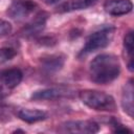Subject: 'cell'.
Segmentation results:
<instances>
[{"instance_id": "6da1fadb", "label": "cell", "mask_w": 134, "mask_h": 134, "mask_svg": "<svg viewBox=\"0 0 134 134\" xmlns=\"http://www.w3.org/2000/svg\"><path fill=\"white\" fill-rule=\"evenodd\" d=\"M120 73V63L116 55L112 53H100L90 63V80L95 84L107 85L118 77Z\"/></svg>"}, {"instance_id": "7a4b0ae2", "label": "cell", "mask_w": 134, "mask_h": 134, "mask_svg": "<svg viewBox=\"0 0 134 134\" xmlns=\"http://www.w3.org/2000/svg\"><path fill=\"white\" fill-rule=\"evenodd\" d=\"M114 32H115V28L111 25L104 26L98 30L92 32L87 38L84 47L81 49V51L77 54V58L82 60L87 55H89L90 53L95 52L97 50H102L107 46H109V44L113 40Z\"/></svg>"}, {"instance_id": "3957f363", "label": "cell", "mask_w": 134, "mask_h": 134, "mask_svg": "<svg viewBox=\"0 0 134 134\" xmlns=\"http://www.w3.org/2000/svg\"><path fill=\"white\" fill-rule=\"evenodd\" d=\"M79 96L82 103L90 109L105 112H114L116 110L114 97L104 91L85 89L80 91Z\"/></svg>"}, {"instance_id": "277c9868", "label": "cell", "mask_w": 134, "mask_h": 134, "mask_svg": "<svg viewBox=\"0 0 134 134\" xmlns=\"http://www.w3.org/2000/svg\"><path fill=\"white\" fill-rule=\"evenodd\" d=\"M38 4L34 0H13L7 7V16L15 21H23L28 18L36 9Z\"/></svg>"}, {"instance_id": "5b68a950", "label": "cell", "mask_w": 134, "mask_h": 134, "mask_svg": "<svg viewBox=\"0 0 134 134\" xmlns=\"http://www.w3.org/2000/svg\"><path fill=\"white\" fill-rule=\"evenodd\" d=\"M58 130L63 133L93 134L99 131V125L93 120H69L63 122Z\"/></svg>"}, {"instance_id": "8992f818", "label": "cell", "mask_w": 134, "mask_h": 134, "mask_svg": "<svg viewBox=\"0 0 134 134\" xmlns=\"http://www.w3.org/2000/svg\"><path fill=\"white\" fill-rule=\"evenodd\" d=\"M47 19H48L47 13H45V12L38 13L35 16V18L21 29V31H20L21 36L24 38H31V37L39 35L45 28Z\"/></svg>"}, {"instance_id": "52a82bcc", "label": "cell", "mask_w": 134, "mask_h": 134, "mask_svg": "<svg viewBox=\"0 0 134 134\" xmlns=\"http://www.w3.org/2000/svg\"><path fill=\"white\" fill-rule=\"evenodd\" d=\"M65 61H66V57L63 53H53L41 58L40 66L45 73L52 74V73H57L63 68Z\"/></svg>"}, {"instance_id": "ba28073f", "label": "cell", "mask_w": 134, "mask_h": 134, "mask_svg": "<svg viewBox=\"0 0 134 134\" xmlns=\"http://www.w3.org/2000/svg\"><path fill=\"white\" fill-rule=\"evenodd\" d=\"M133 8L131 0H106L104 9L107 14L114 17H119L129 14Z\"/></svg>"}, {"instance_id": "9c48e42d", "label": "cell", "mask_w": 134, "mask_h": 134, "mask_svg": "<svg viewBox=\"0 0 134 134\" xmlns=\"http://www.w3.org/2000/svg\"><path fill=\"white\" fill-rule=\"evenodd\" d=\"M23 73L19 68H8L0 73V85L12 91L22 81Z\"/></svg>"}, {"instance_id": "30bf717a", "label": "cell", "mask_w": 134, "mask_h": 134, "mask_svg": "<svg viewBox=\"0 0 134 134\" xmlns=\"http://www.w3.org/2000/svg\"><path fill=\"white\" fill-rule=\"evenodd\" d=\"M133 92H134V86H133V80L130 79L126 85L122 88L121 92V107L124 111L130 116L133 117L134 112V104H133Z\"/></svg>"}, {"instance_id": "8fae6325", "label": "cell", "mask_w": 134, "mask_h": 134, "mask_svg": "<svg viewBox=\"0 0 134 134\" xmlns=\"http://www.w3.org/2000/svg\"><path fill=\"white\" fill-rule=\"evenodd\" d=\"M67 90L63 89L62 87H52V88H45L41 90H37L32 92L30 98L32 100H49V99H57L64 95H66Z\"/></svg>"}, {"instance_id": "7c38bea8", "label": "cell", "mask_w": 134, "mask_h": 134, "mask_svg": "<svg viewBox=\"0 0 134 134\" xmlns=\"http://www.w3.org/2000/svg\"><path fill=\"white\" fill-rule=\"evenodd\" d=\"M98 0H67L57 7L58 13H70L74 10L86 9L96 4Z\"/></svg>"}, {"instance_id": "4fadbf2b", "label": "cell", "mask_w": 134, "mask_h": 134, "mask_svg": "<svg viewBox=\"0 0 134 134\" xmlns=\"http://www.w3.org/2000/svg\"><path fill=\"white\" fill-rule=\"evenodd\" d=\"M18 117L27 122V124H34L41 120H44L47 118V113L42 110L38 109H21L18 112Z\"/></svg>"}, {"instance_id": "5bb4252c", "label": "cell", "mask_w": 134, "mask_h": 134, "mask_svg": "<svg viewBox=\"0 0 134 134\" xmlns=\"http://www.w3.org/2000/svg\"><path fill=\"white\" fill-rule=\"evenodd\" d=\"M124 48L126 54L128 57V69L132 72L133 71V31L130 30L126 34L124 39Z\"/></svg>"}, {"instance_id": "9a60e30c", "label": "cell", "mask_w": 134, "mask_h": 134, "mask_svg": "<svg viewBox=\"0 0 134 134\" xmlns=\"http://www.w3.org/2000/svg\"><path fill=\"white\" fill-rule=\"evenodd\" d=\"M17 54V51L15 48L12 47H1L0 48V64L6 63L10 60H13Z\"/></svg>"}, {"instance_id": "2e32d148", "label": "cell", "mask_w": 134, "mask_h": 134, "mask_svg": "<svg viewBox=\"0 0 134 134\" xmlns=\"http://www.w3.org/2000/svg\"><path fill=\"white\" fill-rule=\"evenodd\" d=\"M109 126L112 128V131L113 132H116V133H129L131 134L132 133V130L127 128L126 126H124L119 120H117L116 118L114 117H111L109 119Z\"/></svg>"}, {"instance_id": "e0dca14e", "label": "cell", "mask_w": 134, "mask_h": 134, "mask_svg": "<svg viewBox=\"0 0 134 134\" xmlns=\"http://www.w3.org/2000/svg\"><path fill=\"white\" fill-rule=\"evenodd\" d=\"M13 30L12 24L6 21V20H1L0 19V38L8 36Z\"/></svg>"}, {"instance_id": "ac0fdd59", "label": "cell", "mask_w": 134, "mask_h": 134, "mask_svg": "<svg viewBox=\"0 0 134 134\" xmlns=\"http://www.w3.org/2000/svg\"><path fill=\"white\" fill-rule=\"evenodd\" d=\"M40 44L41 45H47V46H51V45H54L55 44V39L53 37H44L42 39L39 40Z\"/></svg>"}, {"instance_id": "d6986e66", "label": "cell", "mask_w": 134, "mask_h": 134, "mask_svg": "<svg viewBox=\"0 0 134 134\" xmlns=\"http://www.w3.org/2000/svg\"><path fill=\"white\" fill-rule=\"evenodd\" d=\"M10 116V112L7 110V108L1 107L0 108V121L2 120H7Z\"/></svg>"}, {"instance_id": "ffe728a7", "label": "cell", "mask_w": 134, "mask_h": 134, "mask_svg": "<svg viewBox=\"0 0 134 134\" xmlns=\"http://www.w3.org/2000/svg\"><path fill=\"white\" fill-rule=\"evenodd\" d=\"M9 93H10V91H9L8 89H6V88L3 87L2 85H0V100L3 99L4 97H6Z\"/></svg>"}, {"instance_id": "44dd1931", "label": "cell", "mask_w": 134, "mask_h": 134, "mask_svg": "<svg viewBox=\"0 0 134 134\" xmlns=\"http://www.w3.org/2000/svg\"><path fill=\"white\" fill-rule=\"evenodd\" d=\"M58 0H45V2H47V3H49V4H51V3H54V2H57Z\"/></svg>"}]
</instances>
